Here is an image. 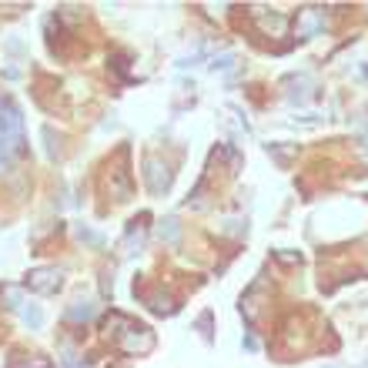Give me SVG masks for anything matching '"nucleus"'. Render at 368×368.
<instances>
[{"label":"nucleus","instance_id":"f257e3e1","mask_svg":"<svg viewBox=\"0 0 368 368\" xmlns=\"http://www.w3.org/2000/svg\"><path fill=\"white\" fill-rule=\"evenodd\" d=\"M17 144H21V121H17V111L0 101V168L7 164L10 151H17Z\"/></svg>","mask_w":368,"mask_h":368},{"label":"nucleus","instance_id":"f03ea898","mask_svg":"<svg viewBox=\"0 0 368 368\" xmlns=\"http://www.w3.org/2000/svg\"><path fill=\"white\" fill-rule=\"evenodd\" d=\"M34 278H51V271H47V275L41 271V275H34ZM34 285H37V288H54V281H34Z\"/></svg>","mask_w":368,"mask_h":368}]
</instances>
